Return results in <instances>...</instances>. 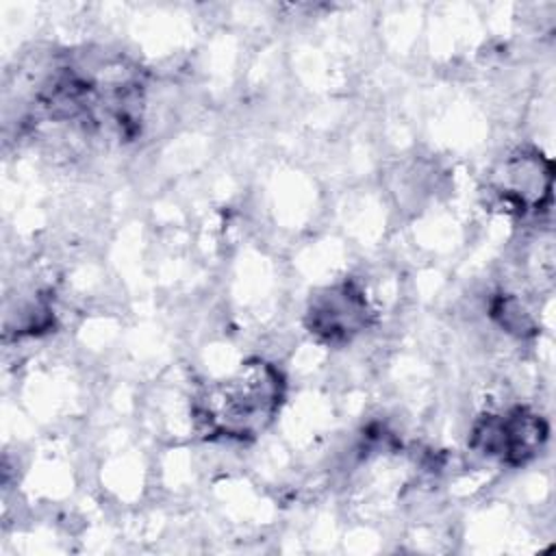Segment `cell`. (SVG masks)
<instances>
[{
	"instance_id": "cell-1",
	"label": "cell",
	"mask_w": 556,
	"mask_h": 556,
	"mask_svg": "<svg viewBox=\"0 0 556 556\" xmlns=\"http://www.w3.org/2000/svg\"><path fill=\"white\" fill-rule=\"evenodd\" d=\"M282 400V371L265 358H250L198 395L193 417L208 439L252 441L274 424Z\"/></svg>"
},
{
	"instance_id": "cell-2",
	"label": "cell",
	"mask_w": 556,
	"mask_h": 556,
	"mask_svg": "<svg viewBox=\"0 0 556 556\" xmlns=\"http://www.w3.org/2000/svg\"><path fill=\"white\" fill-rule=\"evenodd\" d=\"M547 424L526 406L480 417L471 428L469 445L502 465H523L534 458L547 441Z\"/></svg>"
},
{
	"instance_id": "cell-3",
	"label": "cell",
	"mask_w": 556,
	"mask_h": 556,
	"mask_svg": "<svg viewBox=\"0 0 556 556\" xmlns=\"http://www.w3.org/2000/svg\"><path fill=\"white\" fill-rule=\"evenodd\" d=\"M369 304L361 287L343 280L317 291L306 306V328L324 343H348L369 324Z\"/></svg>"
},
{
	"instance_id": "cell-4",
	"label": "cell",
	"mask_w": 556,
	"mask_h": 556,
	"mask_svg": "<svg viewBox=\"0 0 556 556\" xmlns=\"http://www.w3.org/2000/svg\"><path fill=\"white\" fill-rule=\"evenodd\" d=\"M495 191L521 215L541 211L552 198V163L534 150H517L502 163Z\"/></svg>"
},
{
	"instance_id": "cell-5",
	"label": "cell",
	"mask_w": 556,
	"mask_h": 556,
	"mask_svg": "<svg viewBox=\"0 0 556 556\" xmlns=\"http://www.w3.org/2000/svg\"><path fill=\"white\" fill-rule=\"evenodd\" d=\"M493 315L500 319V324L515 334H526L532 330V319L530 315L523 311V306L515 300V298H502L497 300V304L493 306Z\"/></svg>"
}]
</instances>
